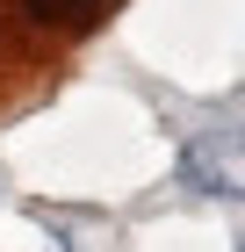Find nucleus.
<instances>
[{"label":"nucleus","instance_id":"nucleus-1","mask_svg":"<svg viewBox=\"0 0 245 252\" xmlns=\"http://www.w3.org/2000/svg\"><path fill=\"white\" fill-rule=\"evenodd\" d=\"M180 180L195 194H216V202H245V130L195 137L180 152Z\"/></svg>","mask_w":245,"mask_h":252},{"label":"nucleus","instance_id":"nucleus-2","mask_svg":"<svg viewBox=\"0 0 245 252\" xmlns=\"http://www.w3.org/2000/svg\"><path fill=\"white\" fill-rule=\"evenodd\" d=\"M101 7H108V0H22V15L43 22V29H87Z\"/></svg>","mask_w":245,"mask_h":252}]
</instances>
